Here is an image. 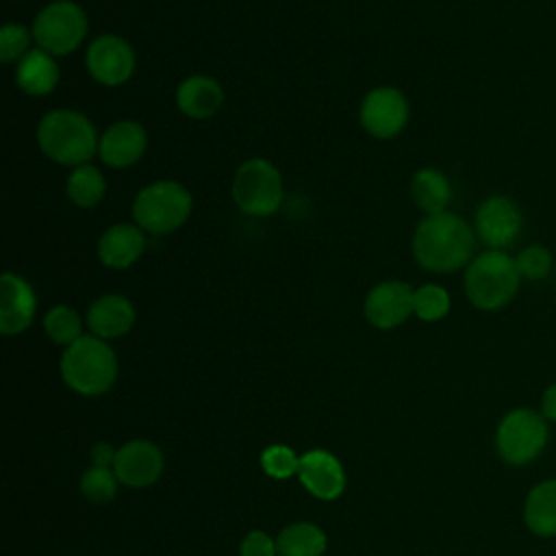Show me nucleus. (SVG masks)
<instances>
[{"instance_id": "29", "label": "nucleus", "mask_w": 556, "mask_h": 556, "mask_svg": "<svg viewBox=\"0 0 556 556\" xmlns=\"http://www.w3.org/2000/svg\"><path fill=\"white\" fill-rule=\"evenodd\" d=\"M515 263L521 278L541 280L552 269V252L541 243H530L515 256Z\"/></svg>"}, {"instance_id": "16", "label": "nucleus", "mask_w": 556, "mask_h": 556, "mask_svg": "<svg viewBox=\"0 0 556 556\" xmlns=\"http://www.w3.org/2000/svg\"><path fill=\"white\" fill-rule=\"evenodd\" d=\"M148 148V135L141 124L124 119L111 124L98 143V154L104 165L113 169H124L135 165Z\"/></svg>"}, {"instance_id": "8", "label": "nucleus", "mask_w": 556, "mask_h": 556, "mask_svg": "<svg viewBox=\"0 0 556 556\" xmlns=\"http://www.w3.org/2000/svg\"><path fill=\"white\" fill-rule=\"evenodd\" d=\"M547 419L532 408H515L502 417L495 430V447L504 463L526 465L547 443Z\"/></svg>"}, {"instance_id": "28", "label": "nucleus", "mask_w": 556, "mask_h": 556, "mask_svg": "<svg viewBox=\"0 0 556 556\" xmlns=\"http://www.w3.org/2000/svg\"><path fill=\"white\" fill-rule=\"evenodd\" d=\"M261 467L267 476L276 480H285V478L298 476L300 456H295V452L289 445L274 443L261 452Z\"/></svg>"}, {"instance_id": "18", "label": "nucleus", "mask_w": 556, "mask_h": 556, "mask_svg": "<svg viewBox=\"0 0 556 556\" xmlns=\"http://www.w3.org/2000/svg\"><path fill=\"white\" fill-rule=\"evenodd\" d=\"M146 250L143 230L137 224H115L98 239V258L111 269H126L141 258Z\"/></svg>"}, {"instance_id": "5", "label": "nucleus", "mask_w": 556, "mask_h": 556, "mask_svg": "<svg viewBox=\"0 0 556 556\" xmlns=\"http://www.w3.org/2000/svg\"><path fill=\"white\" fill-rule=\"evenodd\" d=\"M191 206L187 187L176 180H156L135 195L132 219L150 235H167L189 219Z\"/></svg>"}, {"instance_id": "20", "label": "nucleus", "mask_w": 556, "mask_h": 556, "mask_svg": "<svg viewBox=\"0 0 556 556\" xmlns=\"http://www.w3.org/2000/svg\"><path fill=\"white\" fill-rule=\"evenodd\" d=\"M61 72L54 56L41 48L28 50L15 67V83L28 96H48L59 85Z\"/></svg>"}, {"instance_id": "17", "label": "nucleus", "mask_w": 556, "mask_h": 556, "mask_svg": "<svg viewBox=\"0 0 556 556\" xmlns=\"http://www.w3.org/2000/svg\"><path fill=\"white\" fill-rule=\"evenodd\" d=\"M135 306L126 295L106 293L91 302L85 321L93 337L109 341L128 334L135 326Z\"/></svg>"}, {"instance_id": "21", "label": "nucleus", "mask_w": 556, "mask_h": 556, "mask_svg": "<svg viewBox=\"0 0 556 556\" xmlns=\"http://www.w3.org/2000/svg\"><path fill=\"white\" fill-rule=\"evenodd\" d=\"M523 521L536 536H556V480H543L530 489Z\"/></svg>"}, {"instance_id": "11", "label": "nucleus", "mask_w": 556, "mask_h": 556, "mask_svg": "<svg viewBox=\"0 0 556 556\" xmlns=\"http://www.w3.org/2000/svg\"><path fill=\"white\" fill-rule=\"evenodd\" d=\"M85 65L96 83L117 87L135 72V52L126 39L117 35H100L89 43Z\"/></svg>"}, {"instance_id": "27", "label": "nucleus", "mask_w": 556, "mask_h": 556, "mask_svg": "<svg viewBox=\"0 0 556 556\" xmlns=\"http://www.w3.org/2000/svg\"><path fill=\"white\" fill-rule=\"evenodd\" d=\"M450 293L439 285H421L413 295V315L421 321H439L450 313Z\"/></svg>"}, {"instance_id": "31", "label": "nucleus", "mask_w": 556, "mask_h": 556, "mask_svg": "<svg viewBox=\"0 0 556 556\" xmlns=\"http://www.w3.org/2000/svg\"><path fill=\"white\" fill-rule=\"evenodd\" d=\"M239 556H278L276 539L263 530H252L239 545Z\"/></svg>"}, {"instance_id": "4", "label": "nucleus", "mask_w": 556, "mask_h": 556, "mask_svg": "<svg viewBox=\"0 0 556 556\" xmlns=\"http://www.w3.org/2000/svg\"><path fill=\"white\" fill-rule=\"evenodd\" d=\"M61 378L80 395H102L117 378V356L104 339L83 334L65 348L61 356Z\"/></svg>"}, {"instance_id": "33", "label": "nucleus", "mask_w": 556, "mask_h": 556, "mask_svg": "<svg viewBox=\"0 0 556 556\" xmlns=\"http://www.w3.org/2000/svg\"><path fill=\"white\" fill-rule=\"evenodd\" d=\"M541 415H543L547 421H556V382L549 384V387L543 391V397H541Z\"/></svg>"}, {"instance_id": "7", "label": "nucleus", "mask_w": 556, "mask_h": 556, "mask_svg": "<svg viewBox=\"0 0 556 556\" xmlns=\"http://www.w3.org/2000/svg\"><path fill=\"white\" fill-rule=\"evenodd\" d=\"M89 20L80 4L72 0H56L43 7L33 22V39L52 56L74 52L87 37Z\"/></svg>"}, {"instance_id": "26", "label": "nucleus", "mask_w": 556, "mask_h": 556, "mask_svg": "<svg viewBox=\"0 0 556 556\" xmlns=\"http://www.w3.org/2000/svg\"><path fill=\"white\" fill-rule=\"evenodd\" d=\"M117 476L111 467H96L83 471L80 476V493L91 504H109L117 493Z\"/></svg>"}, {"instance_id": "1", "label": "nucleus", "mask_w": 556, "mask_h": 556, "mask_svg": "<svg viewBox=\"0 0 556 556\" xmlns=\"http://www.w3.org/2000/svg\"><path fill=\"white\" fill-rule=\"evenodd\" d=\"M476 230L456 213L426 215L413 235L415 261L434 274H452L471 263Z\"/></svg>"}, {"instance_id": "23", "label": "nucleus", "mask_w": 556, "mask_h": 556, "mask_svg": "<svg viewBox=\"0 0 556 556\" xmlns=\"http://www.w3.org/2000/svg\"><path fill=\"white\" fill-rule=\"evenodd\" d=\"M278 556H324L328 547L326 532L311 521H293L276 536Z\"/></svg>"}, {"instance_id": "15", "label": "nucleus", "mask_w": 556, "mask_h": 556, "mask_svg": "<svg viewBox=\"0 0 556 556\" xmlns=\"http://www.w3.org/2000/svg\"><path fill=\"white\" fill-rule=\"evenodd\" d=\"M37 311L33 287L17 274L4 271L0 278V332L11 337L24 332Z\"/></svg>"}, {"instance_id": "3", "label": "nucleus", "mask_w": 556, "mask_h": 556, "mask_svg": "<svg viewBox=\"0 0 556 556\" xmlns=\"http://www.w3.org/2000/svg\"><path fill=\"white\" fill-rule=\"evenodd\" d=\"M521 274L515 256L504 250H484L465 269V295L480 311H500L517 295Z\"/></svg>"}, {"instance_id": "14", "label": "nucleus", "mask_w": 556, "mask_h": 556, "mask_svg": "<svg viewBox=\"0 0 556 556\" xmlns=\"http://www.w3.org/2000/svg\"><path fill=\"white\" fill-rule=\"evenodd\" d=\"M298 478L317 500H337L345 491V471L339 458L326 450H308L300 456Z\"/></svg>"}, {"instance_id": "2", "label": "nucleus", "mask_w": 556, "mask_h": 556, "mask_svg": "<svg viewBox=\"0 0 556 556\" xmlns=\"http://www.w3.org/2000/svg\"><path fill=\"white\" fill-rule=\"evenodd\" d=\"M41 152L59 165H85L98 152V135L87 115L72 109L46 113L37 126Z\"/></svg>"}, {"instance_id": "32", "label": "nucleus", "mask_w": 556, "mask_h": 556, "mask_svg": "<svg viewBox=\"0 0 556 556\" xmlns=\"http://www.w3.org/2000/svg\"><path fill=\"white\" fill-rule=\"evenodd\" d=\"M89 456H91V465H96V467H111V469H113L117 450H115L111 443L100 441V443H96V445L91 447Z\"/></svg>"}, {"instance_id": "9", "label": "nucleus", "mask_w": 556, "mask_h": 556, "mask_svg": "<svg viewBox=\"0 0 556 556\" xmlns=\"http://www.w3.org/2000/svg\"><path fill=\"white\" fill-rule=\"evenodd\" d=\"M523 215L515 200L506 195H489L476 208L473 230L489 250H506L517 241Z\"/></svg>"}, {"instance_id": "10", "label": "nucleus", "mask_w": 556, "mask_h": 556, "mask_svg": "<svg viewBox=\"0 0 556 556\" xmlns=\"http://www.w3.org/2000/svg\"><path fill=\"white\" fill-rule=\"evenodd\" d=\"M361 126L376 139L400 135L408 122V102L395 87L371 89L358 109Z\"/></svg>"}, {"instance_id": "30", "label": "nucleus", "mask_w": 556, "mask_h": 556, "mask_svg": "<svg viewBox=\"0 0 556 556\" xmlns=\"http://www.w3.org/2000/svg\"><path fill=\"white\" fill-rule=\"evenodd\" d=\"M33 33H28L22 24H4L0 30V61L13 63L20 61L30 46Z\"/></svg>"}, {"instance_id": "24", "label": "nucleus", "mask_w": 556, "mask_h": 556, "mask_svg": "<svg viewBox=\"0 0 556 556\" xmlns=\"http://www.w3.org/2000/svg\"><path fill=\"white\" fill-rule=\"evenodd\" d=\"M65 191H67L70 202H74L80 208H91V206L100 204V200L106 191V180L96 165L85 163V165H78L72 169V174L67 176Z\"/></svg>"}, {"instance_id": "13", "label": "nucleus", "mask_w": 556, "mask_h": 556, "mask_svg": "<svg viewBox=\"0 0 556 556\" xmlns=\"http://www.w3.org/2000/svg\"><path fill=\"white\" fill-rule=\"evenodd\" d=\"M165 460L161 450L146 439H135L117 450L113 471L119 484L128 489H148L163 473Z\"/></svg>"}, {"instance_id": "25", "label": "nucleus", "mask_w": 556, "mask_h": 556, "mask_svg": "<svg viewBox=\"0 0 556 556\" xmlns=\"http://www.w3.org/2000/svg\"><path fill=\"white\" fill-rule=\"evenodd\" d=\"M43 330L52 343L67 348L83 337V319L74 308L56 304L46 313Z\"/></svg>"}, {"instance_id": "6", "label": "nucleus", "mask_w": 556, "mask_h": 556, "mask_svg": "<svg viewBox=\"0 0 556 556\" xmlns=\"http://www.w3.org/2000/svg\"><path fill=\"white\" fill-rule=\"evenodd\" d=\"M232 200L245 215L269 217L282 204V176L267 159H250L232 178Z\"/></svg>"}, {"instance_id": "19", "label": "nucleus", "mask_w": 556, "mask_h": 556, "mask_svg": "<svg viewBox=\"0 0 556 556\" xmlns=\"http://www.w3.org/2000/svg\"><path fill=\"white\" fill-rule=\"evenodd\" d=\"M224 102L222 85L204 74L185 78L176 91L178 109L191 119H206L219 111Z\"/></svg>"}, {"instance_id": "12", "label": "nucleus", "mask_w": 556, "mask_h": 556, "mask_svg": "<svg viewBox=\"0 0 556 556\" xmlns=\"http://www.w3.org/2000/svg\"><path fill=\"white\" fill-rule=\"evenodd\" d=\"M413 295L408 282L384 280L378 282L365 298L363 313L365 319L380 330H391L402 326L413 315Z\"/></svg>"}, {"instance_id": "22", "label": "nucleus", "mask_w": 556, "mask_h": 556, "mask_svg": "<svg viewBox=\"0 0 556 556\" xmlns=\"http://www.w3.org/2000/svg\"><path fill=\"white\" fill-rule=\"evenodd\" d=\"M410 198L426 215L443 213L452 200V185L443 172L424 167L410 180Z\"/></svg>"}]
</instances>
